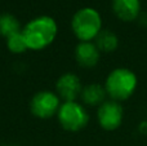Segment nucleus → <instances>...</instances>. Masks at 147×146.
<instances>
[{
    "label": "nucleus",
    "mask_w": 147,
    "mask_h": 146,
    "mask_svg": "<svg viewBox=\"0 0 147 146\" xmlns=\"http://www.w3.org/2000/svg\"><path fill=\"white\" fill-rule=\"evenodd\" d=\"M28 49L39 51L48 47L57 35V25L53 18L43 16L32 20L22 30Z\"/></svg>",
    "instance_id": "obj_1"
},
{
    "label": "nucleus",
    "mask_w": 147,
    "mask_h": 146,
    "mask_svg": "<svg viewBox=\"0 0 147 146\" xmlns=\"http://www.w3.org/2000/svg\"><path fill=\"white\" fill-rule=\"evenodd\" d=\"M137 88V76L128 69H116L106 79V93L115 101L128 100Z\"/></svg>",
    "instance_id": "obj_2"
},
{
    "label": "nucleus",
    "mask_w": 147,
    "mask_h": 146,
    "mask_svg": "<svg viewBox=\"0 0 147 146\" xmlns=\"http://www.w3.org/2000/svg\"><path fill=\"white\" fill-rule=\"evenodd\" d=\"M72 30L76 38L81 41H90L101 31V16L93 8H83L78 10L72 18Z\"/></svg>",
    "instance_id": "obj_3"
},
{
    "label": "nucleus",
    "mask_w": 147,
    "mask_h": 146,
    "mask_svg": "<svg viewBox=\"0 0 147 146\" xmlns=\"http://www.w3.org/2000/svg\"><path fill=\"white\" fill-rule=\"evenodd\" d=\"M58 120L65 129L76 132L83 129L88 124L89 115L81 105L76 103L75 101H70L59 106Z\"/></svg>",
    "instance_id": "obj_4"
},
{
    "label": "nucleus",
    "mask_w": 147,
    "mask_h": 146,
    "mask_svg": "<svg viewBox=\"0 0 147 146\" xmlns=\"http://www.w3.org/2000/svg\"><path fill=\"white\" fill-rule=\"evenodd\" d=\"M31 111L38 118H51L59 110V98L54 93L44 91L36 93L30 103Z\"/></svg>",
    "instance_id": "obj_5"
},
{
    "label": "nucleus",
    "mask_w": 147,
    "mask_h": 146,
    "mask_svg": "<svg viewBox=\"0 0 147 146\" xmlns=\"http://www.w3.org/2000/svg\"><path fill=\"white\" fill-rule=\"evenodd\" d=\"M98 122L106 131L119 128L123 122V107L117 101H106L98 109Z\"/></svg>",
    "instance_id": "obj_6"
},
{
    "label": "nucleus",
    "mask_w": 147,
    "mask_h": 146,
    "mask_svg": "<svg viewBox=\"0 0 147 146\" xmlns=\"http://www.w3.org/2000/svg\"><path fill=\"white\" fill-rule=\"evenodd\" d=\"M57 92L66 102L75 101V98L81 93V83L76 75L65 74L57 82Z\"/></svg>",
    "instance_id": "obj_7"
},
{
    "label": "nucleus",
    "mask_w": 147,
    "mask_h": 146,
    "mask_svg": "<svg viewBox=\"0 0 147 146\" xmlns=\"http://www.w3.org/2000/svg\"><path fill=\"white\" fill-rule=\"evenodd\" d=\"M112 10L119 20L132 22L140 14L141 3L140 0H112Z\"/></svg>",
    "instance_id": "obj_8"
},
{
    "label": "nucleus",
    "mask_w": 147,
    "mask_h": 146,
    "mask_svg": "<svg viewBox=\"0 0 147 146\" xmlns=\"http://www.w3.org/2000/svg\"><path fill=\"white\" fill-rule=\"evenodd\" d=\"M76 61L83 67H93L99 59V51L96 44L90 41H81L75 51Z\"/></svg>",
    "instance_id": "obj_9"
},
{
    "label": "nucleus",
    "mask_w": 147,
    "mask_h": 146,
    "mask_svg": "<svg viewBox=\"0 0 147 146\" xmlns=\"http://www.w3.org/2000/svg\"><path fill=\"white\" fill-rule=\"evenodd\" d=\"M106 89L99 84H89L81 91V98L89 106H101L105 102Z\"/></svg>",
    "instance_id": "obj_10"
},
{
    "label": "nucleus",
    "mask_w": 147,
    "mask_h": 146,
    "mask_svg": "<svg viewBox=\"0 0 147 146\" xmlns=\"http://www.w3.org/2000/svg\"><path fill=\"white\" fill-rule=\"evenodd\" d=\"M117 36L110 30H101L99 34L96 36V47L99 52L110 53L117 48Z\"/></svg>",
    "instance_id": "obj_11"
},
{
    "label": "nucleus",
    "mask_w": 147,
    "mask_h": 146,
    "mask_svg": "<svg viewBox=\"0 0 147 146\" xmlns=\"http://www.w3.org/2000/svg\"><path fill=\"white\" fill-rule=\"evenodd\" d=\"M21 31V25L18 20L12 14H1L0 16V34L5 38L14 35Z\"/></svg>",
    "instance_id": "obj_12"
},
{
    "label": "nucleus",
    "mask_w": 147,
    "mask_h": 146,
    "mask_svg": "<svg viewBox=\"0 0 147 146\" xmlns=\"http://www.w3.org/2000/svg\"><path fill=\"white\" fill-rule=\"evenodd\" d=\"M7 39H8L7 45H8V48H9V51L13 52V53H23L26 49H28L22 31H20V32L14 34V35L9 36V38H7Z\"/></svg>",
    "instance_id": "obj_13"
}]
</instances>
